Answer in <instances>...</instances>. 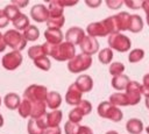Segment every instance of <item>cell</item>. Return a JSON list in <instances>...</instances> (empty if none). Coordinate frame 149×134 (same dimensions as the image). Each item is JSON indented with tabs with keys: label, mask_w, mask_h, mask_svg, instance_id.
<instances>
[{
	"label": "cell",
	"mask_w": 149,
	"mask_h": 134,
	"mask_svg": "<svg viewBox=\"0 0 149 134\" xmlns=\"http://www.w3.org/2000/svg\"><path fill=\"white\" fill-rule=\"evenodd\" d=\"M65 100L69 105H78L83 99H81V92L79 91V89L76 86V84H71L68 89L66 96H65Z\"/></svg>",
	"instance_id": "14"
},
{
	"label": "cell",
	"mask_w": 149,
	"mask_h": 134,
	"mask_svg": "<svg viewBox=\"0 0 149 134\" xmlns=\"http://www.w3.org/2000/svg\"><path fill=\"white\" fill-rule=\"evenodd\" d=\"M126 129L129 134H141L143 131V124L137 118H132L126 124Z\"/></svg>",
	"instance_id": "20"
},
{
	"label": "cell",
	"mask_w": 149,
	"mask_h": 134,
	"mask_svg": "<svg viewBox=\"0 0 149 134\" xmlns=\"http://www.w3.org/2000/svg\"><path fill=\"white\" fill-rule=\"evenodd\" d=\"M64 22H65L64 15L58 16V17H49L47 21L48 29H61V27H63Z\"/></svg>",
	"instance_id": "31"
},
{
	"label": "cell",
	"mask_w": 149,
	"mask_h": 134,
	"mask_svg": "<svg viewBox=\"0 0 149 134\" xmlns=\"http://www.w3.org/2000/svg\"><path fill=\"white\" fill-rule=\"evenodd\" d=\"M23 36H24L26 41L34 42L40 37V30L35 26H29L28 28H26L23 30Z\"/></svg>",
	"instance_id": "29"
},
{
	"label": "cell",
	"mask_w": 149,
	"mask_h": 134,
	"mask_svg": "<svg viewBox=\"0 0 149 134\" xmlns=\"http://www.w3.org/2000/svg\"><path fill=\"white\" fill-rule=\"evenodd\" d=\"M146 132H147V134H149V126H147V128H146Z\"/></svg>",
	"instance_id": "51"
},
{
	"label": "cell",
	"mask_w": 149,
	"mask_h": 134,
	"mask_svg": "<svg viewBox=\"0 0 149 134\" xmlns=\"http://www.w3.org/2000/svg\"><path fill=\"white\" fill-rule=\"evenodd\" d=\"M125 71V65L120 62H114L109 65V73L114 77V76H119L122 75Z\"/></svg>",
	"instance_id": "36"
},
{
	"label": "cell",
	"mask_w": 149,
	"mask_h": 134,
	"mask_svg": "<svg viewBox=\"0 0 149 134\" xmlns=\"http://www.w3.org/2000/svg\"><path fill=\"white\" fill-rule=\"evenodd\" d=\"M0 105H1V98H0Z\"/></svg>",
	"instance_id": "52"
},
{
	"label": "cell",
	"mask_w": 149,
	"mask_h": 134,
	"mask_svg": "<svg viewBox=\"0 0 149 134\" xmlns=\"http://www.w3.org/2000/svg\"><path fill=\"white\" fill-rule=\"evenodd\" d=\"M78 134H93V132H92V129H91L90 127H87V126H80Z\"/></svg>",
	"instance_id": "44"
},
{
	"label": "cell",
	"mask_w": 149,
	"mask_h": 134,
	"mask_svg": "<svg viewBox=\"0 0 149 134\" xmlns=\"http://www.w3.org/2000/svg\"><path fill=\"white\" fill-rule=\"evenodd\" d=\"M142 80H143V84H142V85L149 89V73L144 75V76H143V79H142Z\"/></svg>",
	"instance_id": "47"
},
{
	"label": "cell",
	"mask_w": 149,
	"mask_h": 134,
	"mask_svg": "<svg viewBox=\"0 0 149 134\" xmlns=\"http://www.w3.org/2000/svg\"><path fill=\"white\" fill-rule=\"evenodd\" d=\"M62 112L59 110H54L49 113H45L43 115V120L45 124V127H58V125L61 124L62 120ZM45 128V129H47Z\"/></svg>",
	"instance_id": "15"
},
{
	"label": "cell",
	"mask_w": 149,
	"mask_h": 134,
	"mask_svg": "<svg viewBox=\"0 0 149 134\" xmlns=\"http://www.w3.org/2000/svg\"><path fill=\"white\" fill-rule=\"evenodd\" d=\"M106 5L111 9H118L123 5V1H121V0H108V1H106Z\"/></svg>",
	"instance_id": "38"
},
{
	"label": "cell",
	"mask_w": 149,
	"mask_h": 134,
	"mask_svg": "<svg viewBox=\"0 0 149 134\" xmlns=\"http://www.w3.org/2000/svg\"><path fill=\"white\" fill-rule=\"evenodd\" d=\"M98 59L102 64H109L113 59V50L111 48H104L98 54Z\"/></svg>",
	"instance_id": "30"
},
{
	"label": "cell",
	"mask_w": 149,
	"mask_h": 134,
	"mask_svg": "<svg viewBox=\"0 0 149 134\" xmlns=\"http://www.w3.org/2000/svg\"><path fill=\"white\" fill-rule=\"evenodd\" d=\"M47 43L50 45H57L63 41V33L61 29H47L44 31Z\"/></svg>",
	"instance_id": "17"
},
{
	"label": "cell",
	"mask_w": 149,
	"mask_h": 134,
	"mask_svg": "<svg viewBox=\"0 0 149 134\" xmlns=\"http://www.w3.org/2000/svg\"><path fill=\"white\" fill-rule=\"evenodd\" d=\"M3 126V118H2V115L0 114V127H2Z\"/></svg>",
	"instance_id": "49"
},
{
	"label": "cell",
	"mask_w": 149,
	"mask_h": 134,
	"mask_svg": "<svg viewBox=\"0 0 149 134\" xmlns=\"http://www.w3.org/2000/svg\"><path fill=\"white\" fill-rule=\"evenodd\" d=\"M3 12H5V14H6V16H7V19L9 21H13L20 14V9L17 7H15L14 5H12V3L10 5H7L3 8Z\"/></svg>",
	"instance_id": "35"
},
{
	"label": "cell",
	"mask_w": 149,
	"mask_h": 134,
	"mask_svg": "<svg viewBox=\"0 0 149 134\" xmlns=\"http://www.w3.org/2000/svg\"><path fill=\"white\" fill-rule=\"evenodd\" d=\"M86 33L88 34V36H92L94 38L97 37H104V36H109L111 35V29L106 22V19L99 22H92L87 26L86 28Z\"/></svg>",
	"instance_id": "8"
},
{
	"label": "cell",
	"mask_w": 149,
	"mask_h": 134,
	"mask_svg": "<svg viewBox=\"0 0 149 134\" xmlns=\"http://www.w3.org/2000/svg\"><path fill=\"white\" fill-rule=\"evenodd\" d=\"M114 19H115L118 33L123 31V30H128L129 20H130V14L129 13H127V12H120L119 14L114 15Z\"/></svg>",
	"instance_id": "18"
},
{
	"label": "cell",
	"mask_w": 149,
	"mask_h": 134,
	"mask_svg": "<svg viewBox=\"0 0 149 134\" xmlns=\"http://www.w3.org/2000/svg\"><path fill=\"white\" fill-rule=\"evenodd\" d=\"M142 29H143V20H142V17L139 14L130 15L128 30L132 31V33H140Z\"/></svg>",
	"instance_id": "24"
},
{
	"label": "cell",
	"mask_w": 149,
	"mask_h": 134,
	"mask_svg": "<svg viewBox=\"0 0 149 134\" xmlns=\"http://www.w3.org/2000/svg\"><path fill=\"white\" fill-rule=\"evenodd\" d=\"M100 3H101V1H86V5L90 6V7H92V8L98 7Z\"/></svg>",
	"instance_id": "46"
},
{
	"label": "cell",
	"mask_w": 149,
	"mask_h": 134,
	"mask_svg": "<svg viewBox=\"0 0 149 134\" xmlns=\"http://www.w3.org/2000/svg\"><path fill=\"white\" fill-rule=\"evenodd\" d=\"M85 36L86 35H85L84 29H81L79 27H71L65 33V40H66V42L71 43L72 45H79L81 43V41L84 40Z\"/></svg>",
	"instance_id": "12"
},
{
	"label": "cell",
	"mask_w": 149,
	"mask_h": 134,
	"mask_svg": "<svg viewBox=\"0 0 149 134\" xmlns=\"http://www.w3.org/2000/svg\"><path fill=\"white\" fill-rule=\"evenodd\" d=\"M144 103H146V107L149 110V98H146V101Z\"/></svg>",
	"instance_id": "48"
},
{
	"label": "cell",
	"mask_w": 149,
	"mask_h": 134,
	"mask_svg": "<svg viewBox=\"0 0 149 134\" xmlns=\"http://www.w3.org/2000/svg\"><path fill=\"white\" fill-rule=\"evenodd\" d=\"M3 41L6 47H10L14 51H20L23 50L26 48L27 41L23 36V34H21L20 31L15 30V29H10L8 31H6L3 34Z\"/></svg>",
	"instance_id": "2"
},
{
	"label": "cell",
	"mask_w": 149,
	"mask_h": 134,
	"mask_svg": "<svg viewBox=\"0 0 149 134\" xmlns=\"http://www.w3.org/2000/svg\"><path fill=\"white\" fill-rule=\"evenodd\" d=\"M79 128H80L79 124H74V122H71V121H66L65 126H64L65 134H78Z\"/></svg>",
	"instance_id": "37"
},
{
	"label": "cell",
	"mask_w": 149,
	"mask_h": 134,
	"mask_svg": "<svg viewBox=\"0 0 149 134\" xmlns=\"http://www.w3.org/2000/svg\"><path fill=\"white\" fill-rule=\"evenodd\" d=\"M45 104H47V106L50 110H57L61 106V104H62V97H61V94L58 92H55V91L49 92L48 96H47Z\"/></svg>",
	"instance_id": "21"
},
{
	"label": "cell",
	"mask_w": 149,
	"mask_h": 134,
	"mask_svg": "<svg viewBox=\"0 0 149 134\" xmlns=\"http://www.w3.org/2000/svg\"><path fill=\"white\" fill-rule=\"evenodd\" d=\"M28 133L29 134H44V126L42 124V121L38 119H31L28 121V126H27Z\"/></svg>",
	"instance_id": "23"
},
{
	"label": "cell",
	"mask_w": 149,
	"mask_h": 134,
	"mask_svg": "<svg viewBox=\"0 0 149 134\" xmlns=\"http://www.w3.org/2000/svg\"><path fill=\"white\" fill-rule=\"evenodd\" d=\"M48 10H49V17H58V16H63L64 7L59 0H57V1L55 0V1L49 2Z\"/></svg>",
	"instance_id": "25"
},
{
	"label": "cell",
	"mask_w": 149,
	"mask_h": 134,
	"mask_svg": "<svg viewBox=\"0 0 149 134\" xmlns=\"http://www.w3.org/2000/svg\"><path fill=\"white\" fill-rule=\"evenodd\" d=\"M23 61V57L21 55L20 51H10L8 54H6L2 59H1V63H2V66L6 69V70H15L16 68H19L21 65Z\"/></svg>",
	"instance_id": "9"
},
{
	"label": "cell",
	"mask_w": 149,
	"mask_h": 134,
	"mask_svg": "<svg viewBox=\"0 0 149 134\" xmlns=\"http://www.w3.org/2000/svg\"><path fill=\"white\" fill-rule=\"evenodd\" d=\"M141 8H142V9L144 10V13H146V22H147V24L149 26V0L142 1Z\"/></svg>",
	"instance_id": "40"
},
{
	"label": "cell",
	"mask_w": 149,
	"mask_h": 134,
	"mask_svg": "<svg viewBox=\"0 0 149 134\" xmlns=\"http://www.w3.org/2000/svg\"><path fill=\"white\" fill-rule=\"evenodd\" d=\"M3 103H5V106L7 108H9V110H17L20 104H21V99L16 93L10 92V93L5 96Z\"/></svg>",
	"instance_id": "22"
},
{
	"label": "cell",
	"mask_w": 149,
	"mask_h": 134,
	"mask_svg": "<svg viewBox=\"0 0 149 134\" xmlns=\"http://www.w3.org/2000/svg\"><path fill=\"white\" fill-rule=\"evenodd\" d=\"M30 17L36 22H47L49 19V10L44 5H35L30 9Z\"/></svg>",
	"instance_id": "13"
},
{
	"label": "cell",
	"mask_w": 149,
	"mask_h": 134,
	"mask_svg": "<svg viewBox=\"0 0 149 134\" xmlns=\"http://www.w3.org/2000/svg\"><path fill=\"white\" fill-rule=\"evenodd\" d=\"M91 65H92V57L85 54H79L69 61L68 69L70 72L79 73V72H83L90 69Z\"/></svg>",
	"instance_id": "5"
},
{
	"label": "cell",
	"mask_w": 149,
	"mask_h": 134,
	"mask_svg": "<svg viewBox=\"0 0 149 134\" xmlns=\"http://www.w3.org/2000/svg\"><path fill=\"white\" fill-rule=\"evenodd\" d=\"M13 26L15 27V30H24L26 28L29 27V19L27 17V15L20 13L13 21H12Z\"/></svg>",
	"instance_id": "26"
},
{
	"label": "cell",
	"mask_w": 149,
	"mask_h": 134,
	"mask_svg": "<svg viewBox=\"0 0 149 134\" xmlns=\"http://www.w3.org/2000/svg\"><path fill=\"white\" fill-rule=\"evenodd\" d=\"M92 111V105L88 100H81L78 105H76L74 108H72L69 113V121L79 124V121L87 114H90Z\"/></svg>",
	"instance_id": "7"
},
{
	"label": "cell",
	"mask_w": 149,
	"mask_h": 134,
	"mask_svg": "<svg viewBox=\"0 0 149 134\" xmlns=\"http://www.w3.org/2000/svg\"><path fill=\"white\" fill-rule=\"evenodd\" d=\"M76 86L79 89V91L81 93H86L90 92L93 89V79L88 76V75H79L78 78L76 79Z\"/></svg>",
	"instance_id": "16"
},
{
	"label": "cell",
	"mask_w": 149,
	"mask_h": 134,
	"mask_svg": "<svg viewBox=\"0 0 149 134\" xmlns=\"http://www.w3.org/2000/svg\"><path fill=\"white\" fill-rule=\"evenodd\" d=\"M123 3L132 9H140L142 6V1H123Z\"/></svg>",
	"instance_id": "41"
},
{
	"label": "cell",
	"mask_w": 149,
	"mask_h": 134,
	"mask_svg": "<svg viewBox=\"0 0 149 134\" xmlns=\"http://www.w3.org/2000/svg\"><path fill=\"white\" fill-rule=\"evenodd\" d=\"M28 3H29V1H12V5H14L15 7H17L19 9L20 8H24Z\"/></svg>",
	"instance_id": "43"
},
{
	"label": "cell",
	"mask_w": 149,
	"mask_h": 134,
	"mask_svg": "<svg viewBox=\"0 0 149 134\" xmlns=\"http://www.w3.org/2000/svg\"><path fill=\"white\" fill-rule=\"evenodd\" d=\"M34 64H35L36 68H38V69H41L43 71H48L51 68V63H50V61H49V58L47 56L38 57L37 59L34 61Z\"/></svg>",
	"instance_id": "34"
},
{
	"label": "cell",
	"mask_w": 149,
	"mask_h": 134,
	"mask_svg": "<svg viewBox=\"0 0 149 134\" xmlns=\"http://www.w3.org/2000/svg\"><path fill=\"white\" fill-rule=\"evenodd\" d=\"M79 45H80V49H81V54H85V55H88V56H92L93 54L98 52V50H99L98 40L92 37V36H88V35H86L84 37V40L81 41V43Z\"/></svg>",
	"instance_id": "11"
},
{
	"label": "cell",
	"mask_w": 149,
	"mask_h": 134,
	"mask_svg": "<svg viewBox=\"0 0 149 134\" xmlns=\"http://www.w3.org/2000/svg\"><path fill=\"white\" fill-rule=\"evenodd\" d=\"M48 90L47 87L42 85H30L27 87L23 92L24 99L31 101V103H38V101H45L47 96H48Z\"/></svg>",
	"instance_id": "6"
},
{
	"label": "cell",
	"mask_w": 149,
	"mask_h": 134,
	"mask_svg": "<svg viewBox=\"0 0 149 134\" xmlns=\"http://www.w3.org/2000/svg\"><path fill=\"white\" fill-rule=\"evenodd\" d=\"M44 134H62V131L59 127H48L44 131Z\"/></svg>",
	"instance_id": "42"
},
{
	"label": "cell",
	"mask_w": 149,
	"mask_h": 134,
	"mask_svg": "<svg viewBox=\"0 0 149 134\" xmlns=\"http://www.w3.org/2000/svg\"><path fill=\"white\" fill-rule=\"evenodd\" d=\"M144 57V50L143 49H140V48H136V49H133L129 55H128V61L130 63H139L140 61H142Z\"/></svg>",
	"instance_id": "32"
},
{
	"label": "cell",
	"mask_w": 149,
	"mask_h": 134,
	"mask_svg": "<svg viewBox=\"0 0 149 134\" xmlns=\"http://www.w3.org/2000/svg\"><path fill=\"white\" fill-rule=\"evenodd\" d=\"M47 55H50L56 61L63 62V61H70L76 56V48L69 42H62L57 45H50L48 43H44Z\"/></svg>",
	"instance_id": "1"
},
{
	"label": "cell",
	"mask_w": 149,
	"mask_h": 134,
	"mask_svg": "<svg viewBox=\"0 0 149 134\" xmlns=\"http://www.w3.org/2000/svg\"><path fill=\"white\" fill-rule=\"evenodd\" d=\"M6 49V44H5V41H3V35L0 33V52L5 51Z\"/></svg>",
	"instance_id": "45"
},
{
	"label": "cell",
	"mask_w": 149,
	"mask_h": 134,
	"mask_svg": "<svg viewBox=\"0 0 149 134\" xmlns=\"http://www.w3.org/2000/svg\"><path fill=\"white\" fill-rule=\"evenodd\" d=\"M111 104H113L114 106H129L128 104V100L126 98V94L122 93V92H115L113 94H111L109 97V100H108Z\"/></svg>",
	"instance_id": "27"
},
{
	"label": "cell",
	"mask_w": 149,
	"mask_h": 134,
	"mask_svg": "<svg viewBox=\"0 0 149 134\" xmlns=\"http://www.w3.org/2000/svg\"><path fill=\"white\" fill-rule=\"evenodd\" d=\"M108 45L112 50H116L119 52H126L130 49L132 41L128 36L121 33H115L108 36Z\"/></svg>",
	"instance_id": "4"
},
{
	"label": "cell",
	"mask_w": 149,
	"mask_h": 134,
	"mask_svg": "<svg viewBox=\"0 0 149 134\" xmlns=\"http://www.w3.org/2000/svg\"><path fill=\"white\" fill-rule=\"evenodd\" d=\"M9 23V20L7 19L3 9H0V28H5L7 27V24Z\"/></svg>",
	"instance_id": "39"
},
{
	"label": "cell",
	"mask_w": 149,
	"mask_h": 134,
	"mask_svg": "<svg viewBox=\"0 0 149 134\" xmlns=\"http://www.w3.org/2000/svg\"><path fill=\"white\" fill-rule=\"evenodd\" d=\"M28 56H29L33 61L37 59L38 57L47 56L45 45H44V44H40V45H33V47H30L29 50H28Z\"/></svg>",
	"instance_id": "28"
},
{
	"label": "cell",
	"mask_w": 149,
	"mask_h": 134,
	"mask_svg": "<svg viewBox=\"0 0 149 134\" xmlns=\"http://www.w3.org/2000/svg\"><path fill=\"white\" fill-rule=\"evenodd\" d=\"M98 114H99V117H101L104 119L112 120L114 122H119L123 118L122 111L119 107H116L113 104H111L109 101H102V103L99 104Z\"/></svg>",
	"instance_id": "3"
},
{
	"label": "cell",
	"mask_w": 149,
	"mask_h": 134,
	"mask_svg": "<svg viewBox=\"0 0 149 134\" xmlns=\"http://www.w3.org/2000/svg\"><path fill=\"white\" fill-rule=\"evenodd\" d=\"M126 98L128 100V104L129 106H134V105H137L140 101H141V85L137 83V82H132L128 84L127 89H126Z\"/></svg>",
	"instance_id": "10"
},
{
	"label": "cell",
	"mask_w": 149,
	"mask_h": 134,
	"mask_svg": "<svg viewBox=\"0 0 149 134\" xmlns=\"http://www.w3.org/2000/svg\"><path fill=\"white\" fill-rule=\"evenodd\" d=\"M17 110H19V113H20V115L22 118L30 117V113H31V104H30V101L27 100V99H23Z\"/></svg>",
	"instance_id": "33"
},
{
	"label": "cell",
	"mask_w": 149,
	"mask_h": 134,
	"mask_svg": "<svg viewBox=\"0 0 149 134\" xmlns=\"http://www.w3.org/2000/svg\"><path fill=\"white\" fill-rule=\"evenodd\" d=\"M106 134H118V132H115V131H108Z\"/></svg>",
	"instance_id": "50"
},
{
	"label": "cell",
	"mask_w": 149,
	"mask_h": 134,
	"mask_svg": "<svg viewBox=\"0 0 149 134\" xmlns=\"http://www.w3.org/2000/svg\"><path fill=\"white\" fill-rule=\"evenodd\" d=\"M112 86L114 90L116 91H122V90H126L128 84L130 83V79L127 75L122 73V75H119V76H114L112 78Z\"/></svg>",
	"instance_id": "19"
}]
</instances>
